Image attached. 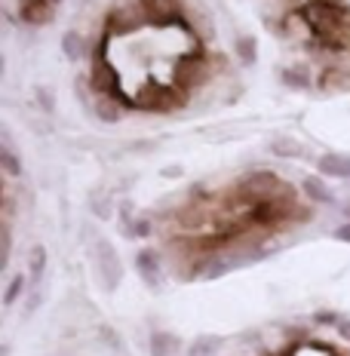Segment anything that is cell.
I'll use <instances>...</instances> for the list:
<instances>
[{"mask_svg":"<svg viewBox=\"0 0 350 356\" xmlns=\"http://www.w3.org/2000/svg\"><path fill=\"white\" fill-rule=\"evenodd\" d=\"M335 240L350 243V221H344V225H341V227H335Z\"/></svg>","mask_w":350,"mask_h":356,"instance_id":"27","label":"cell"},{"mask_svg":"<svg viewBox=\"0 0 350 356\" xmlns=\"http://www.w3.org/2000/svg\"><path fill=\"white\" fill-rule=\"evenodd\" d=\"M323 86L341 89V92H350V74L347 71H326L323 74Z\"/></svg>","mask_w":350,"mask_h":356,"instance_id":"22","label":"cell"},{"mask_svg":"<svg viewBox=\"0 0 350 356\" xmlns=\"http://www.w3.org/2000/svg\"><path fill=\"white\" fill-rule=\"evenodd\" d=\"M22 289H25V277H13L10 286H6V292H3V304H16Z\"/></svg>","mask_w":350,"mask_h":356,"instance_id":"23","label":"cell"},{"mask_svg":"<svg viewBox=\"0 0 350 356\" xmlns=\"http://www.w3.org/2000/svg\"><path fill=\"white\" fill-rule=\"evenodd\" d=\"M22 3H31V0H22ZM47 3H56V6H58V3H62V0H47Z\"/></svg>","mask_w":350,"mask_h":356,"instance_id":"32","label":"cell"},{"mask_svg":"<svg viewBox=\"0 0 350 356\" xmlns=\"http://www.w3.org/2000/svg\"><path fill=\"white\" fill-rule=\"evenodd\" d=\"M283 77V86L286 89H298V92H304V89H310L314 86V77H310V68L304 62H298L292 65V68H286L280 74Z\"/></svg>","mask_w":350,"mask_h":356,"instance_id":"12","label":"cell"},{"mask_svg":"<svg viewBox=\"0 0 350 356\" xmlns=\"http://www.w3.org/2000/svg\"><path fill=\"white\" fill-rule=\"evenodd\" d=\"M123 234L126 236H148V234H151V221H148V218H136Z\"/></svg>","mask_w":350,"mask_h":356,"instance_id":"24","label":"cell"},{"mask_svg":"<svg viewBox=\"0 0 350 356\" xmlns=\"http://www.w3.org/2000/svg\"><path fill=\"white\" fill-rule=\"evenodd\" d=\"M304 22L310 25V31L319 37L323 47L341 49L350 43V22H347V10L338 0H308L301 10Z\"/></svg>","mask_w":350,"mask_h":356,"instance_id":"1","label":"cell"},{"mask_svg":"<svg viewBox=\"0 0 350 356\" xmlns=\"http://www.w3.org/2000/svg\"><path fill=\"white\" fill-rule=\"evenodd\" d=\"M95 264H99V277H102V286L108 292H114L120 286V277H123V264H120V255L114 252L108 240H99L95 243Z\"/></svg>","mask_w":350,"mask_h":356,"instance_id":"6","label":"cell"},{"mask_svg":"<svg viewBox=\"0 0 350 356\" xmlns=\"http://www.w3.org/2000/svg\"><path fill=\"white\" fill-rule=\"evenodd\" d=\"M93 212L99 215V218H111V206H108V200H99V203H93Z\"/></svg>","mask_w":350,"mask_h":356,"instance_id":"26","label":"cell"},{"mask_svg":"<svg viewBox=\"0 0 350 356\" xmlns=\"http://www.w3.org/2000/svg\"><path fill=\"white\" fill-rule=\"evenodd\" d=\"M62 53L71 58V62H77V58L86 56V37L80 31H65L62 37Z\"/></svg>","mask_w":350,"mask_h":356,"instance_id":"15","label":"cell"},{"mask_svg":"<svg viewBox=\"0 0 350 356\" xmlns=\"http://www.w3.org/2000/svg\"><path fill=\"white\" fill-rule=\"evenodd\" d=\"M317 323H338L335 314H317Z\"/></svg>","mask_w":350,"mask_h":356,"instance_id":"30","label":"cell"},{"mask_svg":"<svg viewBox=\"0 0 350 356\" xmlns=\"http://www.w3.org/2000/svg\"><path fill=\"white\" fill-rule=\"evenodd\" d=\"M93 89H95V95H105V99H114L117 105H129V108H136V99H129V95H123L120 92V71L111 65V58L105 56V40H102V49L95 53L93 58Z\"/></svg>","mask_w":350,"mask_h":356,"instance_id":"3","label":"cell"},{"mask_svg":"<svg viewBox=\"0 0 350 356\" xmlns=\"http://www.w3.org/2000/svg\"><path fill=\"white\" fill-rule=\"evenodd\" d=\"M271 154H277V157H301L304 154V145L301 142H295L292 136H280V138H273L271 142Z\"/></svg>","mask_w":350,"mask_h":356,"instance_id":"16","label":"cell"},{"mask_svg":"<svg viewBox=\"0 0 350 356\" xmlns=\"http://www.w3.org/2000/svg\"><path fill=\"white\" fill-rule=\"evenodd\" d=\"M19 16L25 25H49L56 19V3H47V0H31V3H22Z\"/></svg>","mask_w":350,"mask_h":356,"instance_id":"9","label":"cell"},{"mask_svg":"<svg viewBox=\"0 0 350 356\" xmlns=\"http://www.w3.org/2000/svg\"><path fill=\"white\" fill-rule=\"evenodd\" d=\"M141 22H148L145 10H141V3H126V6H114L108 16V34H117V31H136Z\"/></svg>","mask_w":350,"mask_h":356,"instance_id":"7","label":"cell"},{"mask_svg":"<svg viewBox=\"0 0 350 356\" xmlns=\"http://www.w3.org/2000/svg\"><path fill=\"white\" fill-rule=\"evenodd\" d=\"M37 99H40V108H43V111H53V108H56V95H53V92H47L43 86L37 89Z\"/></svg>","mask_w":350,"mask_h":356,"instance_id":"25","label":"cell"},{"mask_svg":"<svg viewBox=\"0 0 350 356\" xmlns=\"http://www.w3.org/2000/svg\"><path fill=\"white\" fill-rule=\"evenodd\" d=\"M218 347H221V341L215 335H203V338H197L191 344V356H215L218 353Z\"/></svg>","mask_w":350,"mask_h":356,"instance_id":"21","label":"cell"},{"mask_svg":"<svg viewBox=\"0 0 350 356\" xmlns=\"http://www.w3.org/2000/svg\"><path fill=\"white\" fill-rule=\"evenodd\" d=\"M317 169L326 178H350V157H344V154H323L317 160Z\"/></svg>","mask_w":350,"mask_h":356,"instance_id":"10","label":"cell"},{"mask_svg":"<svg viewBox=\"0 0 350 356\" xmlns=\"http://www.w3.org/2000/svg\"><path fill=\"white\" fill-rule=\"evenodd\" d=\"M341 212H344L347 218H350V200H344V203H341Z\"/></svg>","mask_w":350,"mask_h":356,"instance_id":"31","label":"cell"},{"mask_svg":"<svg viewBox=\"0 0 350 356\" xmlns=\"http://www.w3.org/2000/svg\"><path fill=\"white\" fill-rule=\"evenodd\" d=\"M178 347H182V341L173 332H154L151 335V356H173Z\"/></svg>","mask_w":350,"mask_h":356,"instance_id":"14","label":"cell"},{"mask_svg":"<svg viewBox=\"0 0 350 356\" xmlns=\"http://www.w3.org/2000/svg\"><path fill=\"white\" fill-rule=\"evenodd\" d=\"M188 102V92L175 83H160V80H151L148 86H141V92L136 95V108L154 111V114H169V111H178Z\"/></svg>","mask_w":350,"mask_h":356,"instance_id":"4","label":"cell"},{"mask_svg":"<svg viewBox=\"0 0 350 356\" xmlns=\"http://www.w3.org/2000/svg\"><path fill=\"white\" fill-rule=\"evenodd\" d=\"M209 77H212L209 58H206V56L197 49V53H188V56H182V58L175 62V80H173V83L182 86L184 92H191L193 86H203Z\"/></svg>","mask_w":350,"mask_h":356,"instance_id":"5","label":"cell"},{"mask_svg":"<svg viewBox=\"0 0 350 356\" xmlns=\"http://www.w3.org/2000/svg\"><path fill=\"white\" fill-rule=\"evenodd\" d=\"M304 194L314 200V203H323V206L335 203V191L323 181V178H304Z\"/></svg>","mask_w":350,"mask_h":356,"instance_id":"13","label":"cell"},{"mask_svg":"<svg viewBox=\"0 0 350 356\" xmlns=\"http://www.w3.org/2000/svg\"><path fill=\"white\" fill-rule=\"evenodd\" d=\"M43 270H47V249H43V246H34L31 252H28V273H31L34 283L43 277Z\"/></svg>","mask_w":350,"mask_h":356,"instance_id":"20","label":"cell"},{"mask_svg":"<svg viewBox=\"0 0 350 356\" xmlns=\"http://www.w3.org/2000/svg\"><path fill=\"white\" fill-rule=\"evenodd\" d=\"M237 194L252 200V203H264V200H283V203H298L295 200V188L286 184L280 175L267 172V169H258V172L246 175L240 184H237Z\"/></svg>","mask_w":350,"mask_h":356,"instance_id":"2","label":"cell"},{"mask_svg":"<svg viewBox=\"0 0 350 356\" xmlns=\"http://www.w3.org/2000/svg\"><path fill=\"white\" fill-rule=\"evenodd\" d=\"M237 58H240L243 65H255L258 62V40L252 34L237 37Z\"/></svg>","mask_w":350,"mask_h":356,"instance_id":"17","label":"cell"},{"mask_svg":"<svg viewBox=\"0 0 350 356\" xmlns=\"http://www.w3.org/2000/svg\"><path fill=\"white\" fill-rule=\"evenodd\" d=\"M338 332H341V338H344V341H350V320L338 323Z\"/></svg>","mask_w":350,"mask_h":356,"instance_id":"28","label":"cell"},{"mask_svg":"<svg viewBox=\"0 0 350 356\" xmlns=\"http://www.w3.org/2000/svg\"><path fill=\"white\" fill-rule=\"evenodd\" d=\"M136 267H138L141 280H145V283L151 286V289H157V286H160V258H157V252H151V249L138 252Z\"/></svg>","mask_w":350,"mask_h":356,"instance_id":"11","label":"cell"},{"mask_svg":"<svg viewBox=\"0 0 350 356\" xmlns=\"http://www.w3.org/2000/svg\"><path fill=\"white\" fill-rule=\"evenodd\" d=\"M141 10H145L148 22H154V25H169V22H178V10H182V3L178 0H138Z\"/></svg>","mask_w":350,"mask_h":356,"instance_id":"8","label":"cell"},{"mask_svg":"<svg viewBox=\"0 0 350 356\" xmlns=\"http://www.w3.org/2000/svg\"><path fill=\"white\" fill-rule=\"evenodd\" d=\"M163 175H166V178H175V175H182V166H166V169H163Z\"/></svg>","mask_w":350,"mask_h":356,"instance_id":"29","label":"cell"},{"mask_svg":"<svg viewBox=\"0 0 350 356\" xmlns=\"http://www.w3.org/2000/svg\"><path fill=\"white\" fill-rule=\"evenodd\" d=\"M95 114H99V120L105 123H117L120 120V105H117L114 99H105V95H95Z\"/></svg>","mask_w":350,"mask_h":356,"instance_id":"18","label":"cell"},{"mask_svg":"<svg viewBox=\"0 0 350 356\" xmlns=\"http://www.w3.org/2000/svg\"><path fill=\"white\" fill-rule=\"evenodd\" d=\"M0 166H3V172L10 175V178H19V175H22L19 157H16V151L10 147V142H6V138H3V145H0Z\"/></svg>","mask_w":350,"mask_h":356,"instance_id":"19","label":"cell"}]
</instances>
